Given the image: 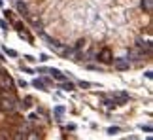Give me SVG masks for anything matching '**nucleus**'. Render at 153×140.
I'll return each instance as SVG.
<instances>
[{
    "label": "nucleus",
    "mask_w": 153,
    "mask_h": 140,
    "mask_svg": "<svg viewBox=\"0 0 153 140\" xmlns=\"http://www.w3.org/2000/svg\"><path fill=\"white\" fill-rule=\"evenodd\" d=\"M15 108H17V99L13 97V93L4 91L2 97H0V110L4 114H12Z\"/></svg>",
    "instance_id": "nucleus-1"
},
{
    "label": "nucleus",
    "mask_w": 153,
    "mask_h": 140,
    "mask_svg": "<svg viewBox=\"0 0 153 140\" xmlns=\"http://www.w3.org/2000/svg\"><path fill=\"white\" fill-rule=\"evenodd\" d=\"M0 89H4V91H12L13 89V78L10 74L6 72L0 74Z\"/></svg>",
    "instance_id": "nucleus-2"
},
{
    "label": "nucleus",
    "mask_w": 153,
    "mask_h": 140,
    "mask_svg": "<svg viewBox=\"0 0 153 140\" xmlns=\"http://www.w3.org/2000/svg\"><path fill=\"white\" fill-rule=\"evenodd\" d=\"M98 59H100V63L108 64V63H112V61H113V53L110 51L108 48H104V49H100V53H98Z\"/></svg>",
    "instance_id": "nucleus-3"
},
{
    "label": "nucleus",
    "mask_w": 153,
    "mask_h": 140,
    "mask_svg": "<svg viewBox=\"0 0 153 140\" xmlns=\"http://www.w3.org/2000/svg\"><path fill=\"white\" fill-rule=\"evenodd\" d=\"M112 63H113V68H117V70H129L130 66L129 59H113Z\"/></svg>",
    "instance_id": "nucleus-4"
},
{
    "label": "nucleus",
    "mask_w": 153,
    "mask_h": 140,
    "mask_svg": "<svg viewBox=\"0 0 153 140\" xmlns=\"http://www.w3.org/2000/svg\"><path fill=\"white\" fill-rule=\"evenodd\" d=\"M144 57V51L140 48H130L129 49V59H142Z\"/></svg>",
    "instance_id": "nucleus-5"
},
{
    "label": "nucleus",
    "mask_w": 153,
    "mask_h": 140,
    "mask_svg": "<svg viewBox=\"0 0 153 140\" xmlns=\"http://www.w3.org/2000/svg\"><path fill=\"white\" fill-rule=\"evenodd\" d=\"M49 74H51V76L55 78V80L64 81V76H62V72H60V70H57V68H51V70H49Z\"/></svg>",
    "instance_id": "nucleus-6"
},
{
    "label": "nucleus",
    "mask_w": 153,
    "mask_h": 140,
    "mask_svg": "<svg viewBox=\"0 0 153 140\" xmlns=\"http://www.w3.org/2000/svg\"><path fill=\"white\" fill-rule=\"evenodd\" d=\"M25 140H42V136H40V132H36V131H30L27 136H25Z\"/></svg>",
    "instance_id": "nucleus-7"
},
{
    "label": "nucleus",
    "mask_w": 153,
    "mask_h": 140,
    "mask_svg": "<svg viewBox=\"0 0 153 140\" xmlns=\"http://www.w3.org/2000/svg\"><path fill=\"white\" fill-rule=\"evenodd\" d=\"M0 140H12V132L10 131H0Z\"/></svg>",
    "instance_id": "nucleus-8"
},
{
    "label": "nucleus",
    "mask_w": 153,
    "mask_h": 140,
    "mask_svg": "<svg viewBox=\"0 0 153 140\" xmlns=\"http://www.w3.org/2000/svg\"><path fill=\"white\" fill-rule=\"evenodd\" d=\"M17 10H19V12L23 13V15H27V13H28V8L23 4V2H17Z\"/></svg>",
    "instance_id": "nucleus-9"
},
{
    "label": "nucleus",
    "mask_w": 153,
    "mask_h": 140,
    "mask_svg": "<svg viewBox=\"0 0 153 140\" xmlns=\"http://www.w3.org/2000/svg\"><path fill=\"white\" fill-rule=\"evenodd\" d=\"M142 8L145 12H151V0H142Z\"/></svg>",
    "instance_id": "nucleus-10"
},
{
    "label": "nucleus",
    "mask_w": 153,
    "mask_h": 140,
    "mask_svg": "<svg viewBox=\"0 0 153 140\" xmlns=\"http://www.w3.org/2000/svg\"><path fill=\"white\" fill-rule=\"evenodd\" d=\"M25 136L27 134H23V132H15V134H12V140H25Z\"/></svg>",
    "instance_id": "nucleus-11"
},
{
    "label": "nucleus",
    "mask_w": 153,
    "mask_h": 140,
    "mask_svg": "<svg viewBox=\"0 0 153 140\" xmlns=\"http://www.w3.org/2000/svg\"><path fill=\"white\" fill-rule=\"evenodd\" d=\"M62 89H66V91H74V83H62Z\"/></svg>",
    "instance_id": "nucleus-12"
},
{
    "label": "nucleus",
    "mask_w": 153,
    "mask_h": 140,
    "mask_svg": "<svg viewBox=\"0 0 153 140\" xmlns=\"http://www.w3.org/2000/svg\"><path fill=\"white\" fill-rule=\"evenodd\" d=\"M34 85H36L38 89H44V81H40V80H34Z\"/></svg>",
    "instance_id": "nucleus-13"
},
{
    "label": "nucleus",
    "mask_w": 153,
    "mask_h": 140,
    "mask_svg": "<svg viewBox=\"0 0 153 140\" xmlns=\"http://www.w3.org/2000/svg\"><path fill=\"white\" fill-rule=\"evenodd\" d=\"M83 48H85V40H80L78 46H76V49H83Z\"/></svg>",
    "instance_id": "nucleus-14"
},
{
    "label": "nucleus",
    "mask_w": 153,
    "mask_h": 140,
    "mask_svg": "<svg viewBox=\"0 0 153 140\" xmlns=\"http://www.w3.org/2000/svg\"><path fill=\"white\" fill-rule=\"evenodd\" d=\"M108 132H110V134H113V132H119V127H112Z\"/></svg>",
    "instance_id": "nucleus-15"
},
{
    "label": "nucleus",
    "mask_w": 153,
    "mask_h": 140,
    "mask_svg": "<svg viewBox=\"0 0 153 140\" xmlns=\"http://www.w3.org/2000/svg\"><path fill=\"white\" fill-rule=\"evenodd\" d=\"M142 131H145V132H151V127H149V125H145V127L142 125Z\"/></svg>",
    "instance_id": "nucleus-16"
},
{
    "label": "nucleus",
    "mask_w": 153,
    "mask_h": 140,
    "mask_svg": "<svg viewBox=\"0 0 153 140\" xmlns=\"http://www.w3.org/2000/svg\"><path fill=\"white\" fill-rule=\"evenodd\" d=\"M6 53H8V55H12V57H15V55H17V53L13 51V49H6Z\"/></svg>",
    "instance_id": "nucleus-17"
}]
</instances>
